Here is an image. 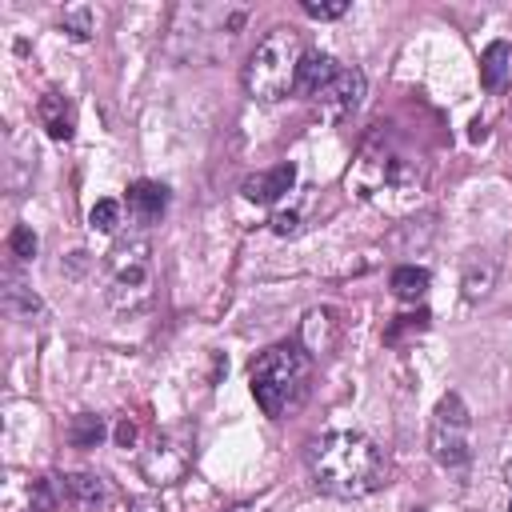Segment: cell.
Here are the masks:
<instances>
[{
    "instance_id": "16",
    "label": "cell",
    "mask_w": 512,
    "mask_h": 512,
    "mask_svg": "<svg viewBox=\"0 0 512 512\" xmlns=\"http://www.w3.org/2000/svg\"><path fill=\"white\" fill-rule=\"evenodd\" d=\"M496 284V260L484 256V252H468L464 260V272H460V288H464V300H484Z\"/></svg>"
},
{
    "instance_id": "21",
    "label": "cell",
    "mask_w": 512,
    "mask_h": 512,
    "mask_svg": "<svg viewBox=\"0 0 512 512\" xmlns=\"http://www.w3.org/2000/svg\"><path fill=\"white\" fill-rule=\"evenodd\" d=\"M60 24H64V32H68L72 40H92V36H96V8L72 4V8H64Z\"/></svg>"
},
{
    "instance_id": "23",
    "label": "cell",
    "mask_w": 512,
    "mask_h": 512,
    "mask_svg": "<svg viewBox=\"0 0 512 512\" xmlns=\"http://www.w3.org/2000/svg\"><path fill=\"white\" fill-rule=\"evenodd\" d=\"M36 248H40V240H36V232H32L28 224H16V228L8 232V252H12L16 260H32Z\"/></svg>"
},
{
    "instance_id": "6",
    "label": "cell",
    "mask_w": 512,
    "mask_h": 512,
    "mask_svg": "<svg viewBox=\"0 0 512 512\" xmlns=\"http://www.w3.org/2000/svg\"><path fill=\"white\" fill-rule=\"evenodd\" d=\"M156 300V260L144 236H124L104 256V304L120 316H140Z\"/></svg>"
},
{
    "instance_id": "10",
    "label": "cell",
    "mask_w": 512,
    "mask_h": 512,
    "mask_svg": "<svg viewBox=\"0 0 512 512\" xmlns=\"http://www.w3.org/2000/svg\"><path fill=\"white\" fill-rule=\"evenodd\" d=\"M308 356H328V352H336V344H340V316L332 312V308H312V312H304V320H300V340H296Z\"/></svg>"
},
{
    "instance_id": "11",
    "label": "cell",
    "mask_w": 512,
    "mask_h": 512,
    "mask_svg": "<svg viewBox=\"0 0 512 512\" xmlns=\"http://www.w3.org/2000/svg\"><path fill=\"white\" fill-rule=\"evenodd\" d=\"M36 120H40V128H44L52 140H60V144H68V140L76 136V104H72L64 92H56V88H48V92L36 100Z\"/></svg>"
},
{
    "instance_id": "28",
    "label": "cell",
    "mask_w": 512,
    "mask_h": 512,
    "mask_svg": "<svg viewBox=\"0 0 512 512\" xmlns=\"http://www.w3.org/2000/svg\"><path fill=\"white\" fill-rule=\"evenodd\" d=\"M132 512H164V508H160V500L140 496V500H132Z\"/></svg>"
},
{
    "instance_id": "2",
    "label": "cell",
    "mask_w": 512,
    "mask_h": 512,
    "mask_svg": "<svg viewBox=\"0 0 512 512\" xmlns=\"http://www.w3.org/2000/svg\"><path fill=\"white\" fill-rule=\"evenodd\" d=\"M304 460H308L312 484L336 500H364L388 484L384 448L356 428H332V432L316 436L308 444Z\"/></svg>"
},
{
    "instance_id": "19",
    "label": "cell",
    "mask_w": 512,
    "mask_h": 512,
    "mask_svg": "<svg viewBox=\"0 0 512 512\" xmlns=\"http://www.w3.org/2000/svg\"><path fill=\"white\" fill-rule=\"evenodd\" d=\"M104 436H108V428H104V416H96V412H80L68 424V444L72 448H96Z\"/></svg>"
},
{
    "instance_id": "7",
    "label": "cell",
    "mask_w": 512,
    "mask_h": 512,
    "mask_svg": "<svg viewBox=\"0 0 512 512\" xmlns=\"http://www.w3.org/2000/svg\"><path fill=\"white\" fill-rule=\"evenodd\" d=\"M428 448H432V460L448 472H464L472 464V412L460 400V392H444L436 400Z\"/></svg>"
},
{
    "instance_id": "27",
    "label": "cell",
    "mask_w": 512,
    "mask_h": 512,
    "mask_svg": "<svg viewBox=\"0 0 512 512\" xmlns=\"http://www.w3.org/2000/svg\"><path fill=\"white\" fill-rule=\"evenodd\" d=\"M116 440H120V448H128V444L136 440V424H128V420H120V428H116Z\"/></svg>"
},
{
    "instance_id": "20",
    "label": "cell",
    "mask_w": 512,
    "mask_h": 512,
    "mask_svg": "<svg viewBox=\"0 0 512 512\" xmlns=\"http://www.w3.org/2000/svg\"><path fill=\"white\" fill-rule=\"evenodd\" d=\"M4 308H8L12 316L32 320V316L40 312V296H36L28 284H20L16 276H8V288H4Z\"/></svg>"
},
{
    "instance_id": "9",
    "label": "cell",
    "mask_w": 512,
    "mask_h": 512,
    "mask_svg": "<svg viewBox=\"0 0 512 512\" xmlns=\"http://www.w3.org/2000/svg\"><path fill=\"white\" fill-rule=\"evenodd\" d=\"M364 96H368V80H364V72L356 68V64H340V72L320 88V96L312 100L316 104V112L324 116V120H348L360 104H364Z\"/></svg>"
},
{
    "instance_id": "17",
    "label": "cell",
    "mask_w": 512,
    "mask_h": 512,
    "mask_svg": "<svg viewBox=\"0 0 512 512\" xmlns=\"http://www.w3.org/2000/svg\"><path fill=\"white\" fill-rule=\"evenodd\" d=\"M340 72V64L328 56V52H304L300 60V76H296V92H304L308 100L320 96V88Z\"/></svg>"
},
{
    "instance_id": "5",
    "label": "cell",
    "mask_w": 512,
    "mask_h": 512,
    "mask_svg": "<svg viewBox=\"0 0 512 512\" xmlns=\"http://www.w3.org/2000/svg\"><path fill=\"white\" fill-rule=\"evenodd\" d=\"M308 380H312V360L300 344H272L252 360L248 384L264 416L280 420L296 412L308 400Z\"/></svg>"
},
{
    "instance_id": "12",
    "label": "cell",
    "mask_w": 512,
    "mask_h": 512,
    "mask_svg": "<svg viewBox=\"0 0 512 512\" xmlns=\"http://www.w3.org/2000/svg\"><path fill=\"white\" fill-rule=\"evenodd\" d=\"M292 184H296V164H276V168H268V172L248 176L240 192H244V200H252V204H276L280 196L292 192Z\"/></svg>"
},
{
    "instance_id": "26",
    "label": "cell",
    "mask_w": 512,
    "mask_h": 512,
    "mask_svg": "<svg viewBox=\"0 0 512 512\" xmlns=\"http://www.w3.org/2000/svg\"><path fill=\"white\" fill-rule=\"evenodd\" d=\"M424 324H428V312H416V316H396V324H392L384 336H388V340H400V332H404V328H416V332H420Z\"/></svg>"
},
{
    "instance_id": "14",
    "label": "cell",
    "mask_w": 512,
    "mask_h": 512,
    "mask_svg": "<svg viewBox=\"0 0 512 512\" xmlns=\"http://www.w3.org/2000/svg\"><path fill=\"white\" fill-rule=\"evenodd\" d=\"M64 500L80 512H92L112 500V484L100 472H72V476H64Z\"/></svg>"
},
{
    "instance_id": "13",
    "label": "cell",
    "mask_w": 512,
    "mask_h": 512,
    "mask_svg": "<svg viewBox=\"0 0 512 512\" xmlns=\"http://www.w3.org/2000/svg\"><path fill=\"white\" fill-rule=\"evenodd\" d=\"M168 208V188L160 180H132L128 184V216L136 224H156Z\"/></svg>"
},
{
    "instance_id": "3",
    "label": "cell",
    "mask_w": 512,
    "mask_h": 512,
    "mask_svg": "<svg viewBox=\"0 0 512 512\" xmlns=\"http://www.w3.org/2000/svg\"><path fill=\"white\" fill-rule=\"evenodd\" d=\"M248 20L244 4H176L168 16L164 52L180 64H212L228 52Z\"/></svg>"
},
{
    "instance_id": "8",
    "label": "cell",
    "mask_w": 512,
    "mask_h": 512,
    "mask_svg": "<svg viewBox=\"0 0 512 512\" xmlns=\"http://www.w3.org/2000/svg\"><path fill=\"white\" fill-rule=\"evenodd\" d=\"M192 468V440L184 428H172V432H160L144 456H140V472L152 488H168V484H180Z\"/></svg>"
},
{
    "instance_id": "25",
    "label": "cell",
    "mask_w": 512,
    "mask_h": 512,
    "mask_svg": "<svg viewBox=\"0 0 512 512\" xmlns=\"http://www.w3.org/2000/svg\"><path fill=\"white\" fill-rule=\"evenodd\" d=\"M272 232L276 236H296L300 232V216L296 212H272Z\"/></svg>"
},
{
    "instance_id": "4",
    "label": "cell",
    "mask_w": 512,
    "mask_h": 512,
    "mask_svg": "<svg viewBox=\"0 0 512 512\" xmlns=\"http://www.w3.org/2000/svg\"><path fill=\"white\" fill-rule=\"evenodd\" d=\"M304 36L288 24H276L268 28L256 48L248 52L244 60V92L256 100V104H280L284 96L296 92V76H300V60H304Z\"/></svg>"
},
{
    "instance_id": "22",
    "label": "cell",
    "mask_w": 512,
    "mask_h": 512,
    "mask_svg": "<svg viewBox=\"0 0 512 512\" xmlns=\"http://www.w3.org/2000/svg\"><path fill=\"white\" fill-rule=\"evenodd\" d=\"M88 224L96 228V232H116L120 228V204L116 200H96L92 204V212H88Z\"/></svg>"
},
{
    "instance_id": "30",
    "label": "cell",
    "mask_w": 512,
    "mask_h": 512,
    "mask_svg": "<svg viewBox=\"0 0 512 512\" xmlns=\"http://www.w3.org/2000/svg\"><path fill=\"white\" fill-rule=\"evenodd\" d=\"M508 512H512V504H508Z\"/></svg>"
},
{
    "instance_id": "29",
    "label": "cell",
    "mask_w": 512,
    "mask_h": 512,
    "mask_svg": "<svg viewBox=\"0 0 512 512\" xmlns=\"http://www.w3.org/2000/svg\"><path fill=\"white\" fill-rule=\"evenodd\" d=\"M232 512H264V504H236Z\"/></svg>"
},
{
    "instance_id": "1",
    "label": "cell",
    "mask_w": 512,
    "mask_h": 512,
    "mask_svg": "<svg viewBox=\"0 0 512 512\" xmlns=\"http://www.w3.org/2000/svg\"><path fill=\"white\" fill-rule=\"evenodd\" d=\"M344 184H348L352 196H360L364 204L400 216V212H408V208L420 204V192H424V164H420V156H416L396 132H388L384 124H376V128L364 136L356 160L348 164Z\"/></svg>"
},
{
    "instance_id": "18",
    "label": "cell",
    "mask_w": 512,
    "mask_h": 512,
    "mask_svg": "<svg viewBox=\"0 0 512 512\" xmlns=\"http://www.w3.org/2000/svg\"><path fill=\"white\" fill-rule=\"evenodd\" d=\"M428 284H432L428 268H416V264H400V268H392V276H388V288H392V296H396V300H408V304L424 300Z\"/></svg>"
},
{
    "instance_id": "24",
    "label": "cell",
    "mask_w": 512,
    "mask_h": 512,
    "mask_svg": "<svg viewBox=\"0 0 512 512\" xmlns=\"http://www.w3.org/2000/svg\"><path fill=\"white\" fill-rule=\"evenodd\" d=\"M300 8H304L312 20H336V16L348 12V0H304Z\"/></svg>"
},
{
    "instance_id": "15",
    "label": "cell",
    "mask_w": 512,
    "mask_h": 512,
    "mask_svg": "<svg viewBox=\"0 0 512 512\" xmlns=\"http://www.w3.org/2000/svg\"><path fill=\"white\" fill-rule=\"evenodd\" d=\"M480 84H484V92H504L512 84V44L508 40H492L480 52Z\"/></svg>"
}]
</instances>
